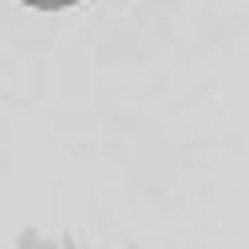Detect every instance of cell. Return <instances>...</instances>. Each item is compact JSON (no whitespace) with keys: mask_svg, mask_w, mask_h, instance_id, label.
Masks as SVG:
<instances>
[{"mask_svg":"<svg viewBox=\"0 0 249 249\" xmlns=\"http://www.w3.org/2000/svg\"><path fill=\"white\" fill-rule=\"evenodd\" d=\"M21 5H37V11H64V5H80V0H21Z\"/></svg>","mask_w":249,"mask_h":249,"instance_id":"cell-1","label":"cell"}]
</instances>
